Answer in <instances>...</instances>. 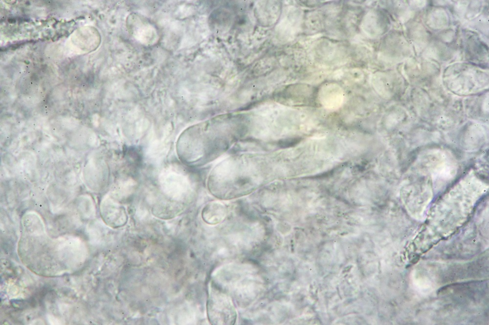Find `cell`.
<instances>
[{
	"label": "cell",
	"instance_id": "obj_1",
	"mask_svg": "<svg viewBox=\"0 0 489 325\" xmlns=\"http://www.w3.org/2000/svg\"><path fill=\"white\" fill-rule=\"evenodd\" d=\"M103 220L107 224L113 228H118L127 222L128 216L124 206L113 201H109L101 213Z\"/></svg>",
	"mask_w": 489,
	"mask_h": 325
}]
</instances>
